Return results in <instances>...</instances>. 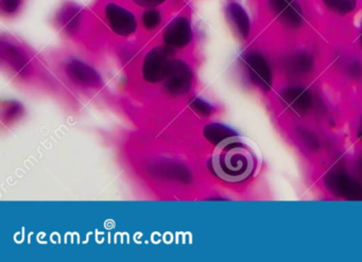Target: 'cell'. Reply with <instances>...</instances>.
<instances>
[{
    "label": "cell",
    "instance_id": "obj_1",
    "mask_svg": "<svg viewBox=\"0 0 362 262\" xmlns=\"http://www.w3.org/2000/svg\"><path fill=\"white\" fill-rule=\"evenodd\" d=\"M211 164L220 179L230 183H239L253 174L257 160L247 143L238 137H230L216 148Z\"/></svg>",
    "mask_w": 362,
    "mask_h": 262
},
{
    "label": "cell",
    "instance_id": "obj_2",
    "mask_svg": "<svg viewBox=\"0 0 362 262\" xmlns=\"http://www.w3.org/2000/svg\"><path fill=\"white\" fill-rule=\"evenodd\" d=\"M105 16L112 31L120 37H129L137 30L136 16L119 4H107Z\"/></svg>",
    "mask_w": 362,
    "mask_h": 262
},
{
    "label": "cell",
    "instance_id": "obj_3",
    "mask_svg": "<svg viewBox=\"0 0 362 262\" xmlns=\"http://www.w3.org/2000/svg\"><path fill=\"white\" fill-rule=\"evenodd\" d=\"M173 48L156 47L148 54L144 62V76L150 81H158L168 75L173 62L171 61Z\"/></svg>",
    "mask_w": 362,
    "mask_h": 262
},
{
    "label": "cell",
    "instance_id": "obj_4",
    "mask_svg": "<svg viewBox=\"0 0 362 262\" xmlns=\"http://www.w3.org/2000/svg\"><path fill=\"white\" fill-rule=\"evenodd\" d=\"M192 25L185 16H177L164 31L165 43L170 48L185 47L192 41Z\"/></svg>",
    "mask_w": 362,
    "mask_h": 262
},
{
    "label": "cell",
    "instance_id": "obj_5",
    "mask_svg": "<svg viewBox=\"0 0 362 262\" xmlns=\"http://www.w3.org/2000/svg\"><path fill=\"white\" fill-rule=\"evenodd\" d=\"M269 4L279 20L291 26H298L302 23V8L296 0H269Z\"/></svg>",
    "mask_w": 362,
    "mask_h": 262
},
{
    "label": "cell",
    "instance_id": "obj_6",
    "mask_svg": "<svg viewBox=\"0 0 362 262\" xmlns=\"http://www.w3.org/2000/svg\"><path fill=\"white\" fill-rule=\"evenodd\" d=\"M226 13L235 29L243 37H247L250 32V18L243 6L236 0H228Z\"/></svg>",
    "mask_w": 362,
    "mask_h": 262
},
{
    "label": "cell",
    "instance_id": "obj_7",
    "mask_svg": "<svg viewBox=\"0 0 362 262\" xmlns=\"http://www.w3.org/2000/svg\"><path fill=\"white\" fill-rule=\"evenodd\" d=\"M245 64L249 69L250 75L258 83L269 85L271 82V71L267 61L259 54H250L245 59Z\"/></svg>",
    "mask_w": 362,
    "mask_h": 262
},
{
    "label": "cell",
    "instance_id": "obj_8",
    "mask_svg": "<svg viewBox=\"0 0 362 262\" xmlns=\"http://www.w3.org/2000/svg\"><path fill=\"white\" fill-rule=\"evenodd\" d=\"M324 5L339 14H349L356 9L357 0H323Z\"/></svg>",
    "mask_w": 362,
    "mask_h": 262
},
{
    "label": "cell",
    "instance_id": "obj_9",
    "mask_svg": "<svg viewBox=\"0 0 362 262\" xmlns=\"http://www.w3.org/2000/svg\"><path fill=\"white\" fill-rule=\"evenodd\" d=\"M162 13L156 8L147 9L141 14V23L147 30H153V29L158 28L162 23Z\"/></svg>",
    "mask_w": 362,
    "mask_h": 262
},
{
    "label": "cell",
    "instance_id": "obj_10",
    "mask_svg": "<svg viewBox=\"0 0 362 262\" xmlns=\"http://www.w3.org/2000/svg\"><path fill=\"white\" fill-rule=\"evenodd\" d=\"M23 0H0V8L4 13L14 14L22 6Z\"/></svg>",
    "mask_w": 362,
    "mask_h": 262
},
{
    "label": "cell",
    "instance_id": "obj_11",
    "mask_svg": "<svg viewBox=\"0 0 362 262\" xmlns=\"http://www.w3.org/2000/svg\"><path fill=\"white\" fill-rule=\"evenodd\" d=\"M135 6L144 9H151V8H158L164 5L167 0H131Z\"/></svg>",
    "mask_w": 362,
    "mask_h": 262
},
{
    "label": "cell",
    "instance_id": "obj_12",
    "mask_svg": "<svg viewBox=\"0 0 362 262\" xmlns=\"http://www.w3.org/2000/svg\"><path fill=\"white\" fill-rule=\"evenodd\" d=\"M361 44H362V33H361Z\"/></svg>",
    "mask_w": 362,
    "mask_h": 262
}]
</instances>
